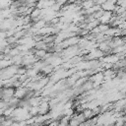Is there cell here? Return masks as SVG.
Instances as JSON below:
<instances>
[{"label":"cell","instance_id":"6da1fadb","mask_svg":"<svg viewBox=\"0 0 126 126\" xmlns=\"http://www.w3.org/2000/svg\"><path fill=\"white\" fill-rule=\"evenodd\" d=\"M115 6H116V3L114 0H106L103 4H101V7H102V10L103 11H112L115 9Z\"/></svg>","mask_w":126,"mask_h":126}]
</instances>
